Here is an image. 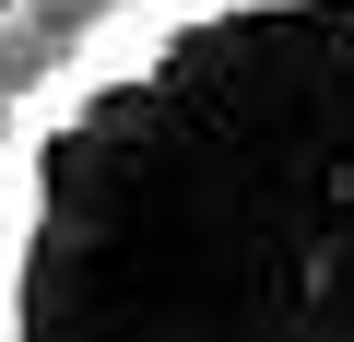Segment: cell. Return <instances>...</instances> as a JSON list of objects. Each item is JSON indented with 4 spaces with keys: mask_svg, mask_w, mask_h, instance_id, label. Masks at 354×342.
<instances>
[{
    "mask_svg": "<svg viewBox=\"0 0 354 342\" xmlns=\"http://www.w3.org/2000/svg\"><path fill=\"white\" fill-rule=\"evenodd\" d=\"M0 342H354V0H130L0 118Z\"/></svg>",
    "mask_w": 354,
    "mask_h": 342,
    "instance_id": "obj_1",
    "label": "cell"
}]
</instances>
